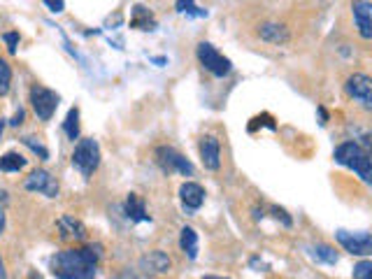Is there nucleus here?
<instances>
[{
  "label": "nucleus",
  "mask_w": 372,
  "mask_h": 279,
  "mask_svg": "<svg viewBox=\"0 0 372 279\" xmlns=\"http://www.w3.org/2000/svg\"><path fill=\"white\" fill-rule=\"evenodd\" d=\"M156 163L161 165L163 172H182L186 177L194 175V165H191V161H186L182 154L175 151L172 147H159V149H156Z\"/></svg>",
  "instance_id": "obj_7"
},
{
  "label": "nucleus",
  "mask_w": 372,
  "mask_h": 279,
  "mask_svg": "<svg viewBox=\"0 0 372 279\" xmlns=\"http://www.w3.org/2000/svg\"><path fill=\"white\" fill-rule=\"evenodd\" d=\"M23 189L26 191H38L47 198H56L58 195V182L47 170H33L23 182Z\"/></svg>",
  "instance_id": "obj_9"
},
{
  "label": "nucleus",
  "mask_w": 372,
  "mask_h": 279,
  "mask_svg": "<svg viewBox=\"0 0 372 279\" xmlns=\"http://www.w3.org/2000/svg\"><path fill=\"white\" fill-rule=\"evenodd\" d=\"M3 230H5V212L3 207H0V235H3Z\"/></svg>",
  "instance_id": "obj_31"
},
{
  "label": "nucleus",
  "mask_w": 372,
  "mask_h": 279,
  "mask_svg": "<svg viewBox=\"0 0 372 279\" xmlns=\"http://www.w3.org/2000/svg\"><path fill=\"white\" fill-rule=\"evenodd\" d=\"M198 61L202 63V68L209 70L214 77H226L233 70V63L221 54L214 45L209 43H200L198 45Z\"/></svg>",
  "instance_id": "obj_4"
},
{
  "label": "nucleus",
  "mask_w": 372,
  "mask_h": 279,
  "mask_svg": "<svg viewBox=\"0 0 372 279\" xmlns=\"http://www.w3.org/2000/svg\"><path fill=\"white\" fill-rule=\"evenodd\" d=\"M100 247L65 249L51 258V272L58 279H93L98 268Z\"/></svg>",
  "instance_id": "obj_1"
},
{
  "label": "nucleus",
  "mask_w": 372,
  "mask_h": 279,
  "mask_svg": "<svg viewBox=\"0 0 372 279\" xmlns=\"http://www.w3.org/2000/svg\"><path fill=\"white\" fill-rule=\"evenodd\" d=\"M319 117H321V123H326V121H328V112L323 110V108H319Z\"/></svg>",
  "instance_id": "obj_32"
},
{
  "label": "nucleus",
  "mask_w": 372,
  "mask_h": 279,
  "mask_svg": "<svg viewBox=\"0 0 372 279\" xmlns=\"http://www.w3.org/2000/svg\"><path fill=\"white\" fill-rule=\"evenodd\" d=\"M345 91H347V96L356 100L363 110L372 112V80L368 75H363V73L351 75L345 84Z\"/></svg>",
  "instance_id": "obj_6"
},
{
  "label": "nucleus",
  "mask_w": 372,
  "mask_h": 279,
  "mask_svg": "<svg viewBox=\"0 0 372 279\" xmlns=\"http://www.w3.org/2000/svg\"><path fill=\"white\" fill-rule=\"evenodd\" d=\"M179 198H182L186 210H200L202 203H205V189L196 182H186L179 189Z\"/></svg>",
  "instance_id": "obj_14"
},
{
  "label": "nucleus",
  "mask_w": 372,
  "mask_h": 279,
  "mask_svg": "<svg viewBox=\"0 0 372 279\" xmlns=\"http://www.w3.org/2000/svg\"><path fill=\"white\" fill-rule=\"evenodd\" d=\"M126 279H135V277H126Z\"/></svg>",
  "instance_id": "obj_38"
},
{
  "label": "nucleus",
  "mask_w": 372,
  "mask_h": 279,
  "mask_svg": "<svg viewBox=\"0 0 372 279\" xmlns=\"http://www.w3.org/2000/svg\"><path fill=\"white\" fill-rule=\"evenodd\" d=\"M3 130H5V119H0V135H3Z\"/></svg>",
  "instance_id": "obj_36"
},
{
  "label": "nucleus",
  "mask_w": 372,
  "mask_h": 279,
  "mask_svg": "<svg viewBox=\"0 0 372 279\" xmlns=\"http://www.w3.org/2000/svg\"><path fill=\"white\" fill-rule=\"evenodd\" d=\"M353 23L365 40H372V3L370 0H353L351 3Z\"/></svg>",
  "instance_id": "obj_10"
},
{
  "label": "nucleus",
  "mask_w": 372,
  "mask_h": 279,
  "mask_svg": "<svg viewBox=\"0 0 372 279\" xmlns=\"http://www.w3.org/2000/svg\"><path fill=\"white\" fill-rule=\"evenodd\" d=\"M170 258H167V254H163L161 249H156V252H149L147 256L140 258V268L147 272V275H167L170 272Z\"/></svg>",
  "instance_id": "obj_13"
},
{
  "label": "nucleus",
  "mask_w": 372,
  "mask_h": 279,
  "mask_svg": "<svg viewBox=\"0 0 372 279\" xmlns=\"http://www.w3.org/2000/svg\"><path fill=\"white\" fill-rule=\"evenodd\" d=\"M28 279H42V275H40V272H38V270H33V272H31V275H28Z\"/></svg>",
  "instance_id": "obj_34"
},
{
  "label": "nucleus",
  "mask_w": 372,
  "mask_h": 279,
  "mask_svg": "<svg viewBox=\"0 0 372 279\" xmlns=\"http://www.w3.org/2000/svg\"><path fill=\"white\" fill-rule=\"evenodd\" d=\"M198 149H200V158H202V165H205L207 170H219V156H221V147H219V140L214 138V135H205V138H200V145H198Z\"/></svg>",
  "instance_id": "obj_12"
},
{
  "label": "nucleus",
  "mask_w": 372,
  "mask_h": 279,
  "mask_svg": "<svg viewBox=\"0 0 372 279\" xmlns=\"http://www.w3.org/2000/svg\"><path fill=\"white\" fill-rule=\"evenodd\" d=\"M179 245H182V252H184L191 260L198 256V233H196L194 228L184 226L182 235H179Z\"/></svg>",
  "instance_id": "obj_18"
},
{
  "label": "nucleus",
  "mask_w": 372,
  "mask_h": 279,
  "mask_svg": "<svg viewBox=\"0 0 372 279\" xmlns=\"http://www.w3.org/2000/svg\"><path fill=\"white\" fill-rule=\"evenodd\" d=\"M335 237H338V242L345 247V252L351 254V256H372V235L338 230Z\"/></svg>",
  "instance_id": "obj_8"
},
{
  "label": "nucleus",
  "mask_w": 372,
  "mask_h": 279,
  "mask_svg": "<svg viewBox=\"0 0 372 279\" xmlns=\"http://www.w3.org/2000/svg\"><path fill=\"white\" fill-rule=\"evenodd\" d=\"M56 228H58L61 240H65V242H82L84 237H86V228H84V223L80 221V219H75L70 215H63L61 219H58Z\"/></svg>",
  "instance_id": "obj_11"
},
{
  "label": "nucleus",
  "mask_w": 372,
  "mask_h": 279,
  "mask_svg": "<svg viewBox=\"0 0 372 279\" xmlns=\"http://www.w3.org/2000/svg\"><path fill=\"white\" fill-rule=\"evenodd\" d=\"M335 163L347 165L365 184H372V154L358 145V142H342L335 149Z\"/></svg>",
  "instance_id": "obj_2"
},
{
  "label": "nucleus",
  "mask_w": 372,
  "mask_h": 279,
  "mask_svg": "<svg viewBox=\"0 0 372 279\" xmlns=\"http://www.w3.org/2000/svg\"><path fill=\"white\" fill-rule=\"evenodd\" d=\"M259 38L266 40V43H270V45H284V43H289L291 33L284 23L268 21V23H261L259 26Z\"/></svg>",
  "instance_id": "obj_15"
},
{
  "label": "nucleus",
  "mask_w": 372,
  "mask_h": 279,
  "mask_svg": "<svg viewBox=\"0 0 372 279\" xmlns=\"http://www.w3.org/2000/svg\"><path fill=\"white\" fill-rule=\"evenodd\" d=\"M73 165L82 172L84 177H91L100 165V147L93 138H84L77 142L73 151Z\"/></svg>",
  "instance_id": "obj_3"
},
{
  "label": "nucleus",
  "mask_w": 372,
  "mask_h": 279,
  "mask_svg": "<svg viewBox=\"0 0 372 279\" xmlns=\"http://www.w3.org/2000/svg\"><path fill=\"white\" fill-rule=\"evenodd\" d=\"M23 145L26 147H31V149L38 154V156L42 158V161H47V158H49V151L45 149V147L40 145V142H35V138H23Z\"/></svg>",
  "instance_id": "obj_25"
},
{
  "label": "nucleus",
  "mask_w": 372,
  "mask_h": 279,
  "mask_svg": "<svg viewBox=\"0 0 372 279\" xmlns=\"http://www.w3.org/2000/svg\"><path fill=\"white\" fill-rule=\"evenodd\" d=\"M26 168V158L21 156V154H5V156H0V170L3 172H19Z\"/></svg>",
  "instance_id": "obj_19"
},
{
  "label": "nucleus",
  "mask_w": 372,
  "mask_h": 279,
  "mask_svg": "<svg viewBox=\"0 0 372 279\" xmlns=\"http://www.w3.org/2000/svg\"><path fill=\"white\" fill-rule=\"evenodd\" d=\"M130 26L137 28V31H154L156 21H154L152 12L145 10L142 5H135V8H133V19H130Z\"/></svg>",
  "instance_id": "obj_17"
},
{
  "label": "nucleus",
  "mask_w": 372,
  "mask_h": 279,
  "mask_svg": "<svg viewBox=\"0 0 372 279\" xmlns=\"http://www.w3.org/2000/svg\"><path fill=\"white\" fill-rule=\"evenodd\" d=\"M270 210H272V215L277 217V219H281V221H284V226H291L293 221H291V217L286 215L284 210H279V207H270Z\"/></svg>",
  "instance_id": "obj_28"
},
{
  "label": "nucleus",
  "mask_w": 372,
  "mask_h": 279,
  "mask_svg": "<svg viewBox=\"0 0 372 279\" xmlns=\"http://www.w3.org/2000/svg\"><path fill=\"white\" fill-rule=\"evenodd\" d=\"M175 10H177V12H182V14L207 16V12H205V10L196 8V5H194V0H177V3H175Z\"/></svg>",
  "instance_id": "obj_23"
},
{
  "label": "nucleus",
  "mask_w": 372,
  "mask_h": 279,
  "mask_svg": "<svg viewBox=\"0 0 372 279\" xmlns=\"http://www.w3.org/2000/svg\"><path fill=\"white\" fill-rule=\"evenodd\" d=\"M42 3H45L51 12H56V14H58V12H63V10H65V3H63V0H42Z\"/></svg>",
  "instance_id": "obj_27"
},
{
  "label": "nucleus",
  "mask_w": 372,
  "mask_h": 279,
  "mask_svg": "<svg viewBox=\"0 0 372 279\" xmlns=\"http://www.w3.org/2000/svg\"><path fill=\"white\" fill-rule=\"evenodd\" d=\"M126 215H128L130 221H149V219H152L147 215L145 200L137 193H130L128 198H126Z\"/></svg>",
  "instance_id": "obj_16"
},
{
  "label": "nucleus",
  "mask_w": 372,
  "mask_h": 279,
  "mask_svg": "<svg viewBox=\"0 0 372 279\" xmlns=\"http://www.w3.org/2000/svg\"><path fill=\"white\" fill-rule=\"evenodd\" d=\"M312 256L316 260H323V263H331V265L338 263V254H335V249L328 245H316L312 249Z\"/></svg>",
  "instance_id": "obj_21"
},
{
  "label": "nucleus",
  "mask_w": 372,
  "mask_h": 279,
  "mask_svg": "<svg viewBox=\"0 0 372 279\" xmlns=\"http://www.w3.org/2000/svg\"><path fill=\"white\" fill-rule=\"evenodd\" d=\"M63 130H65V135H68L70 140L80 138V110H77V108H70L68 117H65Z\"/></svg>",
  "instance_id": "obj_20"
},
{
  "label": "nucleus",
  "mask_w": 372,
  "mask_h": 279,
  "mask_svg": "<svg viewBox=\"0 0 372 279\" xmlns=\"http://www.w3.org/2000/svg\"><path fill=\"white\" fill-rule=\"evenodd\" d=\"M353 279H372V260H361L353 265Z\"/></svg>",
  "instance_id": "obj_24"
},
{
  "label": "nucleus",
  "mask_w": 372,
  "mask_h": 279,
  "mask_svg": "<svg viewBox=\"0 0 372 279\" xmlns=\"http://www.w3.org/2000/svg\"><path fill=\"white\" fill-rule=\"evenodd\" d=\"M0 200H3V203L8 200V191H5V189H0Z\"/></svg>",
  "instance_id": "obj_35"
},
{
  "label": "nucleus",
  "mask_w": 372,
  "mask_h": 279,
  "mask_svg": "<svg viewBox=\"0 0 372 279\" xmlns=\"http://www.w3.org/2000/svg\"><path fill=\"white\" fill-rule=\"evenodd\" d=\"M31 105H33L35 117H38L40 121H49L58 108V93L42 84H35L31 88Z\"/></svg>",
  "instance_id": "obj_5"
},
{
  "label": "nucleus",
  "mask_w": 372,
  "mask_h": 279,
  "mask_svg": "<svg viewBox=\"0 0 372 279\" xmlns=\"http://www.w3.org/2000/svg\"><path fill=\"white\" fill-rule=\"evenodd\" d=\"M0 279H8V272H5V263H3V258H0Z\"/></svg>",
  "instance_id": "obj_33"
},
{
  "label": "nucleus",
  "mask_w": 372,
  "mask_h": 279,
  "mask_svg": "<svg viewBox=\"0 0 372 279\" xmlns=\"http://www.w3.org/2000/svg\"><path fill=\"white\" fill-rule=\"evenodd\" d=\"M202 279H226V277H214V275H207V277H202Z\"/></svg>",
  "instance_id": "obj_37"
},
{
  "label": "nucleus",
  "mask_w": 372,
  "mask_h": 279,
  "mask_svg": "<svg viewBox=\"0 0 372 279\" xmlns=\"http://www.w3.org/2000/svg\"><path fill=\"white\" fill-rule=\"evenodd\" d=\"M3 40H5V45H8L10 54H14L16 47H19V33H5Z\"/></svg>",
  "instance_id": "obj_26"
},
{
  "label": "nucleus",
  "mask_w": 372,
  "mask_h": 279,
  "mask_svg": "<svg viewBox=\"0 0 372 279\" xmlns=\"http://www.w3.org/2000/svg\"><path fill=\"white\" fill-rule=\"evenodd\" d=\"M363 142H365V147H368V151L372 154V130H370V133H365V135H363Z\"/></svg>",
  "instance_id": "obj_30"
},
{
  "label": "nucleus",
  "mask_w": 372,
  "mask_h": 279,
  "mask_svg": "<svg viewBox=\"0 0 372 279\" xmlns=\"http://www.w3.org/2000/svg\"><path fill=\"white\" fill-rule=\"evenodd\" d=\"M23 117H26V114H23V110H19V112H16V114H14V119H12V126H19V123H23Z\"/></svg>",
  "instance_id": "obj_29"
},
{
  "label": "nucleus",
  "mask_w": 372,
  "mask_h": 279,
  "mask_svg": "<svg viewBox=\"0 0 372 279\" xmlns=\"http://www.w3.org/2000/svg\"><path fill=\"white\" fill-rule=\"evenodd\" d=\"M10 84H12V68L5 58H0V98L8 96Z\"/></svg>",
  "instance_id": "obj_22"
}]
</instances>
